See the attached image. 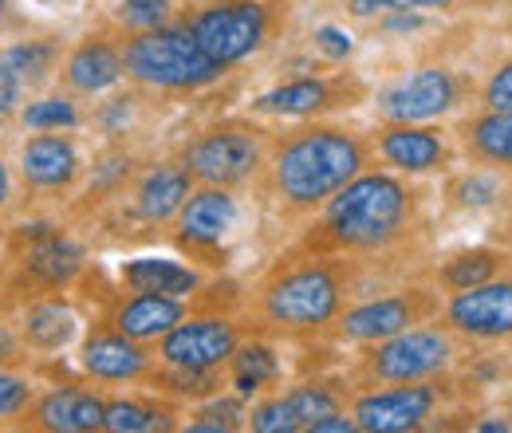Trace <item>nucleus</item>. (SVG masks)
Here are the masks:
<instances>
[{"label": "nucleus", "instance_id": "6", "mask_svg": "<svg viewBox=\"0 0 512 433\" xmlns=\"http://www.w3.org/2000/svg\"><path fill=\"white\" fill-rule=\"evenodd\" d=\"M205 56L221 67L260 56L284 28H288V4L268 0H201L190 8H178L174 16Z\"/></svg>", "mask_w": 512, "mask_h": 433}, {"label": "nucleus", "instance_id": "44", "mask_svg": "<svg viewBox=\"0 0 512 433\" xmlns=\"http://www.w3.org/2000/svg\"><path fill=\"white\" fill-rule=\"evenodd\" d=\"M497 213H501V217H497V225L489 229V241H493V245H501L505 252H512V201L509 205H501Z\"/></svg>", "mask_w": 512, "mask_h": 433}, {"label": "nucleus", "instance_id": "13", "mask_svg": "<svg viewBox=\"0 0 512 433\" xmlns=\"http://www.w3.org/2000/svg\"><path fill=\"white\" fill-rule=\"evenodd\" d=\"M245 335L249 323L241 319V311H190L154 343V355L158 363L182 371H225Z\"/></svg>", "mask_w": 512, "mask_h": 433}, {"label": "nucleus", "instance_id": "2", "mask_svg": "<svg viewBox=\"0 0 512 433\" xmlns=\"http://www.w3.org/2000/svg\"><path fill=\"white\" fill-rule=\"evenodd\" d=\"M367 166H375V154L363 130L304 119L284 130H268L253 186L280 221H308Z\"/></svg>", "mask_w": 512, "mask_h": 433}, {"label": "nucleus", "instance_id": "4", "mask_svg": "<svg viewBox=\"0 0 512 433\" xmlns=\"http://www.w3.org/2000/svg\"><path fill=\"white\" fill-rule=\"evenodd\" d=\"M473 351H481L477 343L461 339L457 331H449L446 323L434 315L426 323H414L390 339L359 347L351 382L355 386H379V382H422V378H438V374L457 371Z\"/></svg>", "mask_w": 512, "mask_h": 433}, {"label": "nucleus", "instance_id": "36", "mask_svg": "<svg viewBox=\"0 0 512 433\" xmlns=\"http://www.w3.org/2000/svg\"><path fill=\"white\" fill-rule=\"evenodd\" d=\"M32 398H36V382L28 374L0 367V426H20Z\"/></svg>", "mask_w": 512, "mask_h": 433}, {"label": "nucleus", "instance_id": "7", "mask_svg": "<svg viewBox=\"0 0 512 433\" xmlns=\"http://www.w3.org/2000/svg\"><path fill=\"white\" fill-rule=\"evenodd\" d=\"M264 146H268V126L229 115V119L201 126L193 138L182 142V150L174 158L186 166L193 186L245 189L253 186L260 174Z\"/></svg>", "mask_w": 512, "mask_h": 433}, {"label": "nucleus", "instance_id": "38", "mask_svg": "<svg viewBox=\"0 0 512 433\" xmlns=\"http://www.w3.org/2000/svg\"><path fill=\"white\" fill-rule=\"evenodd\" d=\"M312 44H316V56L327 63H343L351 52H355V40H351V32H343V28H335V24H323L312 32Z\"/></svg>", "mask_w": 512, "mask_h": 433}, {"label": "nucleus", "instance_id": "33", "mask_svg": "<svg viewBox=\"0 0 512 433\" xmlns=\"http://www.w3.org/2000/svg\"><path fill=\"white\" fill-rule=\"evenodd\" d=\"M178 16V0H115V8L107 12V24L130 36V32H150V28H166Z\"/></svg>", "mask_w": 512, "mask_h": 433}, {"label": "nucleus", "instance_id": "43", "mask_svg": "<svg viewBox=\"0 0 512 433\" xmlns=\"http://www.w3.org/2000/svg\"><path fill=\"white\" fill-rule=\"evenodd\" d=\"M394 8H414V12H430V16H457L461 12L457 0H394Z\"/></svg>", "mask_w": 512, "mask_h": 433}, {"label": "nucleus", "instance_id": "52", "mask_svg": "<svg viewBox=\"0 0 512 433\" xmlns=\"http://www.w3.org/2000/svg\"><path fill=\"white\" fill-rule=\"evenodd\" d=\"M193 4H201V0H193Z\"/></svg>", "mask_w": 512, "mask_h": 433}, {"label": "nucleus", "instance_id": "34", "mask_svg": "<svg viewBox=\"0 0 512 433\" xmlns=\"http://www.w3.org/2000/svg\"><path fill=\"white\" fill-rule=\"evenodd\" d=\"M138 107H142V87L119 91V95H111L107 103L95 107L91 126H95L107 142H123L130 130H134V123H138Z\"/></svg>", "mask_w": 512, "mask_h": 433}, {"label": "nucleus", "instance_id": "24", "mask_svg": "<svg viewBox=\"0 0 512 433\" xmlns=\"http://www.w3.org/2000/svg\"><path fill=\"white\" fill-rule=\"evenodd\" d=\"M509 264H512V252H505L501 245L489 241V245L457 248V252H449L446 260L422 268L418 276H422L426 284H434L442 296H453V292H469V288L493 280V276L505 272Z\"/></svg>", "mask_w": 512, "mask_h": 433}, {"label": "nucleus", "instance_id": "35", "mask_svg": "<svg viewBox=\"0 0 512 433\" xmlns=\"http://www.w3.org/2000/svg\"><path fill=\"white\" fill-rule=\"evenodd\" d=\"M79 99H71V95H48V99H36V103H28V107H20V123L28 126V130H75V126L83 123V115H79V107H75Z\"/></svg>", "mask_w": 512, "mask_h": 433}, {"label": "nucleus", "instance_id": "26", "mask_svg": "<svg viewBox=\"0 0 512 433\" xmlns=\"http://www.w3.org/2000/svg\"><path fill=\"white\" fill-rule=\"evenodd\" d=\"M280 378H284V363L276 355V339H268V335L249 331L237 343V351L229 355V363H225V382L249 402L260 398V394L280 390Z\"/></svg>", "mask_w": 512, "mask_h": 433}, {"label": "nucleus", "instance_id": "12", "mask_svg": "<svg viewBox=\"0 0 512 433\" xmlns=\"http://www.w3.org/2000/svg\"><path fill=\"white\" fill-rule=\"evenodd\" d=\"M174 248L193 260V268L221 272L229 264V233L237 229V189L225 186H193L182 201L178 217L166 225Z\"/></svg>", "mask_w": 512, "mask_h": 433}, {"label": "nucleus", "instance_id": "8", "mask_svg": "<svg viewBox=\"0 0 512 433\" xmlns=\"http://www.w3.org/2000/svg\"><path fill=\"white\" fill-rule=\"evenodd\" d=\"M465 386L457 374H438V378H422V382H379V386H351L347 410L355 418V426L363 433H406L426 430L430 418L446 406L457 402Z\"/></svg>", "mask_w": 512, "mask_h": 433}, {"label": "nucleus", "instance_id": "42", "mask_svg": "<svg viewBox=\"0 0 512 433\" xmlns=\"http://www.w3.org/2000/svg\"><path fill=\"white\" fill-rule=\"evenodd\" d=\"M359 426H355V418H351V410H335V414H323V418H316L312 426H308V433H355Z\"/></svg>", "mask_w": 512, "mask_h": 433}, {"label": "nucleus", "instance_id": "29", "mask_svg": "<svg viewBox=\"0 0 512 433\" xmlns=\"http://www.w3.org/2000/svg\"><path fill=\"white\" fill-rule=\"evenodd\" d=\"M134 174H138V158L130 154L123 142H107V146L95 154V162H91V182L79 193L75 209H79V213H91V209H99V205L123 197L130 189V182H134Z\"/></svg>", "mask_w": 512, "mask_h": 433}, {"label": "nucleus", "instance_id": "39", "mask_svg": "<svg viewBox=\"0 0 512 433\" xmlns=\"http://www.w3.org/2000/svg\"><path fill=\"white\" fill-rule=\"evenodd\" d=\"M32 359L36 355L28 351V343L20 339V331L16 327H0V367L4 371H24Z\"/></svg>", "mask_w": 512, "mask_h": 433}, {"label": "nucleus", "instance_id": "18", "mask_svg": "<svg viewBox=\"0 0 512 433\" xmlns=\"http://www.w3.org/2000/svg\"><path fill=\"white\" fill-rule=\"evenodd\" d=\"M127 79L123 67V36L111 24L91 28L87 36H79L60 60L56 83L71 99H99L107 91H115Z\"/></svg>", "mask_w": 512, "mask_h": 433}, {"label": "nucleus", "instance_id": "5", "mask_svg": "<svg viewBox=\"0 0 512 433\" xmlns=\"http://www.w3.org/2000/svg\"><path fill=\"white\" fill-rule=\"evenodd\" d=\"M123 67L130 83L150 95H193L229 75V67L205 56L178 20L166 28L123 36Z\"/></svg>", "mask_w": 512, "mask_h": 433}, {"label": "nucleus", "instance_id": "40", "mask_svg": "<svg viewBox=\"0 0 512 433\" xmlns=\"http://www.w3.org/2000/svg\"><path fill=\"white\" fill-rule=\"evenodd\" d=\"M20 99H24V87H20V79H16V75H12V71L0 63V126L12 123V119L20 115V107H24Z\"/></svg>", "mask_w": 512, "mask_h": 433}, {"label": "nucleus", "instance_id": "1", "mask_svg": "<svg viewBox=\"0 0 512 433\" xmlns=\"http://www.w3.org/2000/svg\"><path fill=\"white\" fill-rule=\"evenodd\" d=\"M430 189L406 174L367 166L339 189L292 248L351 256L363 268L379 260H410L430 241Z\"/></svg>", "mask_w": 512, "mask_h": 433}, {"label": "nucleus", "instance_id": "17", "mask_svg": "<svg viewBox=\"0 0 512 433\" xmlns=\"http://www.w3.org/2000/svg\"><path fill=\"white\" fill-rule=\"evenodd\" d=\"M438 319L477 347L512 343V264L469 292L442 296Z\"/></svg>", "mask_w": 512, "mask_h": 433}, {"label": "nucleus", "instance_id": "50", "mask_svg": "<svg viewBox=\"0 0 512 433\" xmlns=\"http://www.w3.org/2000/svg\"><path fill=\"white\" fill-rule=\"evenodd\" d=\"M268 4H292V0H268Z\"/></svg>", "mask_w": 512, "mask_h": 433}, {"label": "nucleus", "instance_id": "41", "mask_svg": "<svg viewBox=\"0 0 512 433\" xmlns=\"http://www.w3.org/2000/svg\"><path fill=\"white\" fill-rule=\"evenodd\" d=\"M343 12H347V20L371 24V20H379L383 12H394V0H343Z\"/></svg>", "mask_w": 512, "mask_h": 433}, {"label": "nucleus", "instance_id": "19", "mask_svg": "<svg viewBox=\"0 0 512 433\" xmlns=\"http://www.w3.org/2000/svg\"><path fill=\"white\" fill-rule=\"evenodd\" d=\"M75 363H79L83 378H91L99 386H146V378L158 367V355H154V347L127 339L123 331H115L99 319V323H91L87 339L79 343Z\"/></svg>", "mask_w": 512, "mask_h": 433}, {"label": "nucleus", "instance_id": "20", "mask_svg": "<svg viewBox=\"0 0 512 433\" xmlns=\"http://www.w3.org/2000/svg\"><path fill=\"white\" fill-rule=\"evenodd\" d=\"M103 418H107V390L52 386V390H36L20 426L44 433H95L103 430Z\"/></svg>", "mask_w": 512, "mask_h": 433}, {"label": "nucleus", "instance_id": "45", "mask_svg": "<svg viewBox=\"0 0 512 433\" xmlns=\"http://www.w3.org/2000/svg\"><path fill=\"white\" fill-rule=\"evenodd\" d=\"M461 12H497V8H512V0H457Z\"/></svg>", "mask_w": 512, "mask_h": 433}, {"label": "nucleus", "instance_id": "37", "mask_svg": "<svg viewBox=\"0 0 512 433\" xmlns=\"http://www.w3.org/2000/svg\"><path fill=\"white\" fill-rule=\"evenodd\" d=\"M477 99L485 111H512V60L493 67V75L477 87Z\"/></svg>", "mask_w": 512, "mask_h": 433}, {"label": "nucleus", "instance_id": "16", "mask_svg": "<svg viewBox=\"0 0 512 433\" xmlns=\"http://www.w3.org/2000/svg\"><path fill=\"white\" fill-rule=\"evenodd\" d=\"M83 182V154L67 130H32L20 146V189L28 201H64Z\"/></svg>", "mask_w": 512, "mask_h": 433}, {"label": "nucleus", "instance_id": "23", "mask_svg": "<svg viewBox=\"0 0 512 433\" xmlns=\"http://www.w3.org/2000/svg\"><path fill=\"white\" fill-rule=\"evenodd\" d=\"M16 331L32 355H60L79 339V315L64 296H36L20 304Z\"/></svg>", "mask_w": 512, "mask_h": 433}, {"label": "nucleus", "instance_id": "14", "mask_svg": "<svg viewBox=\"0 0 512 433\" xmlns=\"http://www.w3.org/2000/svg\"><path fill=\"white\" fill-rule=\"evenodd\" d=\"M12 264L16 268L8 276V288L20 292V304H28L36 296H64L67 288H75L87 276V248L67 233L44 229L20 245Z\"/></svg>", "mask_w": 512, "mask_h": 433}, {"label": "nucleus", "instance_id": "10", "mask_svg": "<svg viewBox=\"0 0 512 433\" xmlns=\"http://www.w3.org/2000/svg\"><path fill=\"white\" fill-rule=\"evenodd\" d=\"M367 99H371V83L359 71H343L339 63H331V67L304 71V75H292V79L276 83L272 91L256 95L249 103V111L260 115V119L304 123V119H323L331 111L363 107Z\"/></svg>", "mask_w": 512, "mask_h": 433}, {"label": "nucleus", "instance_id": "15", "mask_svg": "<svg viewBox=\"0 0 512 433\" xmlns=\"http://www.w3.org/2000/svg\"><path fill=\"white\" fill-rule=\"evenodd\" d=\"M367 138H371L375 162L406 178L449 174L461 158L453 134L434 123H379V130Z\"/></svg>", "mask_w": 512, "mask_h": 433}, {"label": "nucleus", "instance_id": "27", "mask_svg": "<svg viewBox=\"0 0 512 433\" xmlns=\"http://www.w3.org/2000/svg\"><path fill=\"white\" fill-rule=\"evenodd\" d=\"M442 201L453 213H485V209H501L512 201V178L489 166H465V170H449Z\"/></svg>", "mask_w": 512, "mask_h": 433}, {"label": "nucleus", "instance_id": "49", "mask_svg": "<svg viewBox=\"0 0 512 433\" xmlns=\"http://www.w3.org/2000/svg\"><path fill=\"white\" fill-rule=\"evenodd\" d=\"M505 418H509V422H512V394H509V398H505Z\"/></svg>", "mask_w": 512, "mask_h": 433}, {"label": "nucleus", "instance_id": "28", "mask_svg": "<svg viewBox=\"0 0 512 433\" xmlns=\"http://www.w3.org/2000/svg\"><path fill=\"white\" fill-rule=\"evenodd\" d=\"M119 280L127 292H158V296H193L205 276L182 264V260H162V256H138V260H123Z\"/></svg>", "mask_w": 512, "mask_h": 433}, {"label": "nucleus", "instance_id": "11", "mask_svg": "<svg viewBox=\"0 0 512 433\" xmlns=\"http://www.w3.org/2000/svg\"><path fill=\"white\" fill-rule=\"evenodd\" d=\"M473 95H477L473 75L446 63H422L375 95V111L383 123H438Z\"/></svg>", "mask_w": 512, "mask_h": 433}, {"label": "nucleus", "instance_id": "22", "mask_svg": "<svg viewBox=\"0 0 512 433\" xmlns=\"http://www.w3.org/2000/svg\"><path fill=\"white\" fill-rule=\"evenodd\" d=\"M457 154L473 166H489L512 178V111H469L453 123Z\"/></svg>", "mask_w": 512, "mask_h": 433}, {"label": "nucleus", "instance_id": "21", "mask_svg": "<svg viewBox=\"0 0 512 433\" xmlns=\"http://www.w3.org/2000/svg\"><path fill=\"white\" fill-rule=\"evenodd\" d=\"M193 178L186 174V166L178 158H162V162H150V166H138L134 182H130V213L134 221L150 225V229H166L182 201L190 197Z\"/></svg>", "mask_w": 512, "mask_h": 433}, {"label": "nucleus", "instance_id": "32", "mask_svg": "<svg viewBox=\"0 0 512 433\" xmlns=\"http://www.w3.org/2000/svg\"><path fill=\"white\" fill-rule=\"evenodd\" d=\"M245 418H249V398H241L237 390L233 394H213L205 402H193L190 422H182L178 430L190 433H237L245 430Z\"/></svg>", "mask_w": 512, "mask_h": 433}, {"label": "nucleus", "instance_id": "3", "mask_svg": "<svg viewBox=\"0 0 512 433\" xmlns=\"http://www.w3.org/2000/svg\"><path fill=\"white\" fill-rule=\"evenodd\" d=\"M363 276L367 268L351 256L288 248L249 284L241 319L253 335H268L276 343H312L323 339L335 315L355 300Z\"/></svg>", "mask_w": 512, "mask_h": 433}, {"label": "nucleus", "instance_id": "9", "mask_svg": "<svg viewBox=\"0 0 512 433\" xmlns=\"http://www.w3.org/2000/svg\"><path fill=\"white\" fill-rule=\"evenodd\" d=\"M438 311H442V292L418 276V280H410L394 292H383V296L351 300L335 315V323L327 327L323 339H335V343H347V347H367V343L390 339V335H398L414 323L434 319Z\"/></svg>", "mask_w": 512, "mask_h": 433}, {"label": "nucleus", "instance_id": "47", "mask_svg": "<svg viewBox=\"0 0 512 433\" xmlns=\"http://www.w3.org/2000/svg\"><path fill=\"white\" fill-rule=\"evenodd\" d=\"M12 20V0H0V28Z\"/></svg>", "mask_w": 512, "mask_h": 433}, {"label": "nucleus", "instance_id": "51", "mask_svg": "<svg viewBox=\"0 0 512 433\" xmlns=\"http://www.w3.org/2000/svg\"><path fill=\"white\" fill-rule=\"evenodd\" d=\"M509 36H512V16H509Z\"/></svg>", "mask_w": 512, "mask_h": 433}, {"label": "nucleus", "instance_id": "31", "mask_svg": "<svg viewBox=\"0 0 512 433\" xmlns=\"http://www.w3.org/2000/svg\"><path fill=\"white\" fill-rule=\"evenodd\" d=\"M276 394H280V402H284L292 426L300 433V430H308L316 418H323V414L347 410L351 386H339V382H327V378H308V382H300V386H292V390H276Z\"/></svg>", "mask_w": 512, "mask_h": 433}, {"label": "nucleus", "instance_id": "30", "mask_svg": "<svg viewBox=\"0 0 512 433\" xmlns=\"http://www.w3.org/2000/svg\"><path fill=\"white\" fill-rule=\"evenodd\" d=\"M60 60H64V44L56 36H36V40H16L0 52V63L20 79L24 91H36L44 87L56 71H60Z\"/></svg>", "mask_w": 512, "mask_h": 433}, {"label": "nucleus", "instance_id": "48", "mask_svg": "<svg viewBox=\"0 0 512 433\" xmlns=\"http://www.w3.org/2000/svg\"><path fill=\"white\" fill-rule=\"evenodd\" d=\"M36 4H44V8H64V4H71V0H36Z\"/></svg>", "mask_w": 512, "mask_h": 433}, {"label": "nucleus", "instance_id": "46", "mask_svg": "<svg viewBox=\"0 0 512 433\" xmlns=\"http://www.w3.org/2000/svg\"><path fill=\"white\" fill-rule=\"evenodd\" d=\"M12 205V170H8V162L0 158V213Z\"/></svg>", "mask_w": 512, "mask_h": 433}, {"label": "nucleus", "instance_id": "25", "mask_svg": "<svg viewBox=\"0 0 512 433\" xmlns=\"http://www.w3.org/2000/svg\"><path fill=\"white\" fill-rule=\"evenodd\" d=\"M186 406L178 398H166L158 390L146 394H107V418L103 430L107 433H170L178 430Z\"/></svg>", "mask_w": 512, "mask_h": 433}]
</instances>
